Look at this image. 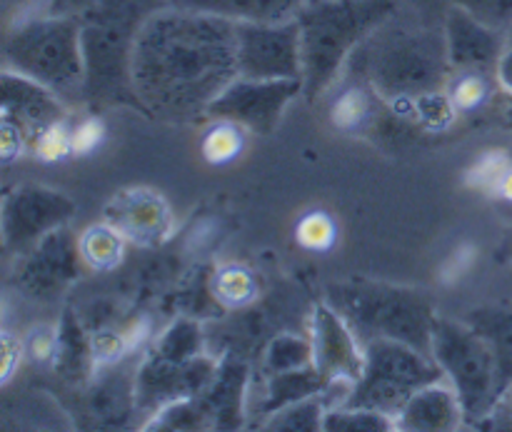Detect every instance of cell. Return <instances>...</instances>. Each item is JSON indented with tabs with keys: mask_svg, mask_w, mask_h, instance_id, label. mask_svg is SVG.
<instances>
[{
	"mask_svg": "<svg viewBox=\"0 0 512 432\" xmlns=\"http://www.w3.org/2000/svg\"><path fill=\"white\" fill-rule=\"evenodd\" d=\"M445 380L443 368L433 355L393 338H375L365 343L363 373L355 380L348 403L398 418L403 405L430 383Z\"/></svg>",
	"mask_w": 512,
	"mask_h": 432,
	"instance_id": "9c48e42d",
	"label": "cell"
},
{
	"mask_svg": "<svg viewBox=\"0 0 512 432\" xmlns=\"http://www.w3.org/2000/svg\"><path fill=\"white\" fill-rule=\"evenodd\" d=\"M105 223L113 225L128 243L153 248L173 233L168 203L150 188H130L105 205Z\"/></svg>",
	"mask_w": 512,
	"mask_h": 432,
	"instance_id": "2e32d148",
	"label": "cell"
},
{
	"mask_svg": "<svg viewBox=\"0 0 512 432\" xmlns=\"http://www.w3.org/2000/svg\"><path fill=\"white\" fill-rule=\"evenodd\" d=\"M68 105L45 85L3 68V120L23 133L28 148H35L48 130L63 123Z\"/></svg>",
	"mask_w": 512,
	"mask_h": 432,
	"instance_id": "9a60e30c",
	"label": "cell"
},
{
	"mask_svg": "<svg viewBox=\"0 0 512 432\" xmlns=\"http://www.w3.org/2000/svg\"><path fill=\"white\" fill-rule=\"evenodd\" d=\"M313 365V343L300 335H278L265 350V370L268 375L290 373V370L310 368Z\"/></svg>",
	"mask_w": 512,
	"mask_h": 432,
	"instance_id": "cb8c5ba5",
	"label": "cell"
},
{
	"mask_svg": "<svg viewBox=\"0 0 512 432\" xmlns=\"http://www.w3.org/2000/svg\"><path fill=\"white\" fill-rule=\"evenodd\" d=\"M213 293L218 295L220 303L238 308V305L250 303L258 295V285H255L253 273L248 268L228 265V268H220L218 275H215Z\"/></svg>",
	"mask_w": 512,
	"mask_h": 432,
	"instance_id": "4316f807",
	"label": "cell"
},
{
	"mask_svg": "<svg viewBox=\"0 0 512 432\" xmlns=\"http://www.w3.org/2000/svg\"><path fill=\"white\" fill-rule=\"evenodd\" d=\"M495 80H498V85L505 93L512 95V45L505 48L503 55L498 58V65H495Z\"/></svg>",
	"mask_w": 512,
	"mask_h": 432,
	"instance_id": "d6a6232c",
	"label": "cell"
},
{
	"mask_svg": "<svg viewBox=\"0 0 512 432\" xmlns=\"http://www.w3.org/2000/svg\"><path fill=\"white\" fill-rule=\"evenodd\" d=\"M430 355L463 403L465 425H480L503 403L498 363L490 345L465 320L435 318Z\"/></svg>",
	"mask_w": 512,
	"mask_h": 432,
	"instance_id": "ba28073f",
	"label": "cell"
},
{
	"mask_svg": "<svg viewBox=\"0 0 512 432\" xmlns=\"http://www.w3.org/2000/svg\"><path fill=\"white\" fill-rule=\"evenodd\" d=\"M335 238H338V230H335V223L330 220V215L320 213H308L298 223V243L303 248L315 250V253H325L328 248H333Z\"/></svg>",
	"mask_w": 512,
	"mask_h": 432,
	"instance_id": "f1b7e54d",
	"label": "cell"
},
{
	"mask_svg": "<svg viewBox=\"0 0 512 432\" xmlns=\"http://www.w3.org/2000/svg\"><path fill=\"white\" fill-rule=\"evenodd\" d=\"M80 265H83V258H80L78 240L68 230L60 228L40 240L33 250L20 255L15 285L30 298H55L78 278Z\"/></svg>",
	"mask_w": 512,
	"mask_h": 432,
	"instance_id": "4fadbf2b",
	"label": "cell"
},
{
	"mask_svg": "<svg viewBox=\"0 0 512 432\" xmlns=\"http://www.w3.org/2000/svg\"><path fill=\"white\" fill-rule=\"evenodd\" d=\"M35 10L53 15H68V18H83L98 0H35Z\"/></svg>",
	"mask_w": 512,
	"mask_h": 432,
	"instance_id": "4dcf8cb0",
	"label": "cell"
},
{
	"mask_svg": "<svg viewBox=\"0 0 512 432\" xmlns=\"http://www.w3.org/2000/svg\"><path fill=\"white\" fill-rule=\"evenodd\" d=\"M238 75L255 80H303L298 20L238 23Z\"/></svg>",
	"mask_w": 512,
	"mask_h": 432,
	"instance_id": "7c38bea8",
	"label": "cell"
},
{
	"mask_svg": "<svg viewBox=\"0 0 512 432\" xmlns=\"http://www.w3.org/2000/svg\"><path fill=\"white\" fill-rule=\"evenodd\" d=\"M325 300L348 320L363 345L375 338H393L430 355L438 313L420 290L375 280H345L328 285Z\"/></svg>",
	"mask_w": 512,
	"mask_h": 432,
	"instance_id": "5b68a950",
	"label": "cell"
},
{
	"mask_svg": "<svg viewBox=\"0 0 512 432\" xmlns=\"http://www.w3.org/2000/svg\"><path fill=\"white\" fill-rule=\"evenodd\" d=\"M20 355H23L20 340H15L10 333H3V383H8L10 375L15 373V365L20 363Z\"/></svg>",
	"mask_w": 512,
	"mask_h": 432,
	"instance_id": "1f68e13d",
	"label": "cell"
},
{
	"mask_svg": "<svg viewBox=\"0 0 512 432\" xmlns=\"http://www.w3.org/2000/svg\"><path fill=\"white\" fill-rule=\"evenodd\" d=\"M303 93V80L235 78L210 103V120H228L255 135H273L285 108Z\"/></svg>",
	"mask_w": 512,
	"mask_h": 432,
	"instance_id": "30bf717a",
	"label": "cell"
},
{
	"mask_svg": "<svg viewBox=\"0 0 512 432\" xmlns=\"http://www.w3.org/2000/svg\"><path fill=\"white\" fill-rule=\"evenodd\" d=\"M395 418L390 415L378 413V410L370 408H355V405H338V408H330L323 418V430H363V432H375V430H395Z\"/></svg>",
	"mask_w": 512,
	"mask_h": 432,
	"instance_id": "d4e9b609",
	"label": "cell"
},
{
	"mask_svg": "<svg viewBox=\"0 0 512 432\" xmlns=\"http://www.w3.org/2000/svg\"><path fill=\"white\" fill-rule=\"evenodd\" d=\"M463 320L493 350L495 363H498L500 395L505 400V395L512 388V305H483V308H473Z\"/></svg>",
	"mask_w": 512,
	"mask_h": 432,
	"instance_id": "d6986e66",
	"label": "cell"
},
{
	"mask_svg": "<svg viewBox=\"0 0 512 432\" xmlns=\"http://www.w3.org/2000/svg\"><path fill=\"white\" fill-rule=\"evenodd\" d=\"M3 68L45 85L65 105L85 103L80 20L43 10L20 15L5 30Z\"/></svg>",
	"mask_w": 512,
	"mask_h": 432,
	"instance_id": "277c9868",
	"label": "cell"
},
{
	"mask_svg": "<svg viewBox=\"0 0 512 432\" xmlns=\"http://www.w3.org/2000/svg\"><path fill=\"white\" fill-rule=\"evenodd\" d=\"M238 78V23L170 3L140 28L133 85L140 105L170 123L208 115L210 103Z\"/></svg>",
	"mask_w": 512,
	"mask_h": 432,
	"instance_id": "6da1fadb",
	"label": "cell"
},
{
	"mask_svg": "<svg viewBox=\"0 0 512 432\" xmlns=\"http://www.w3.org/2000/svg\"><path fill=\"white\" fill-rule=\"evenodd\" d=\"M310 343H313V365L328 383L333 380H355L363 373L365 345L348 320L325 300L315 305L310 315Z\"/></svg>",
	"mask_w": 512,
	"mask_h": 432,
	"instance_id": "5bb4252c",
	"label": "cell"
},
{
	"mask_svg": "<svg viewBox=\"0 0 512 432\" xmlns=\"http://www.w3.org/2000/svg\"><path fill=\"white\" fill-rule=\"evenodd\" d=\"M400 430H458L465 425L463 403L448 380L420 388L395 418Z\"/></svg>",
	"mask_w": 512,
	"mask_h": 432,
	"instance_id": "ac0fdd59",
	"label": "cell"
},
{
	"mask_svg": "<svg viewBox=\"0 0 512 432\" xmlns=\"http://www.w3.org/2000/svg\"><path fill=\"white\" fill-rule=\"evenodd\" d=\"M510 123H512V105H510Z\"/></svg>",
	"mask_w": 512,
	"mask_h": 432,
	"instance_id": "8d00e7d4",
	"label": "cell"
},
{
	"mask_svg": "<svg viewBox=\"0 0 512 432\" xmlns=\"http://www.w3.org/2000/svg\"><path fill=\"white\" fill-rule=\"evenodd\" d=\"M393 15V0H308L298 13L303 93L318 98Z\"/></svg>",
	"mask_w": 512,
	"mask_h": 432,
	"instance_id": "3957f363",
	"label": "cell"
},
{
	"mask_svg": "<svg viewBox=\"0 0 512 432\" xmlns=\"http://www.w3.org/2000/svg\"><path fill=\"white\" fill-rule=\"evenodd\" d=\"M505 258L512 260V235H510V240H508V243H505Z\"/></svg>",
	"mask_w": 512,
	"mask_h": 432,
	"instance_id": "e575fe53",
	"label": "cell"
},
{
	"mask_svg": "<svg viewBox=\"0 0 512 432\" xmlns=\"http://www.w3.org/2000/svg\"><path fill=\"white\" fill-rule=\"evenodd\" d=\"M170 0H98L80 18L85 58V103H128L143 110L133 85L135 40L145 20Z\"/></svg>",
	"mask_w": 512,
	"mask_h": 432,
	"instance_id": "7a4b0ae2",
	"label": "cell"
},
{
	"mask_svg": "<svg viewBox=\"0 0 512 432\" xmlns=\"http://www.w3.org/2000/svg\"><path fill=\"white\" fill-rule=\"evenodd\" d=\"M138 368H110L90 393V410L105 425H125L133 413H138Z\"/></svg>",
	"mask_w": 512,
	"mask_h": 432,
	"instance_id": "ffe728a7",
	"label": "cell"
},
{
	"mask_svg": "<svg viewBox=\"0 0 512 432\" xmlns=\"http://www.w3.org/2000/svg\"><path fill=\"white\" fill-rule=\"evenodd\" d=\"M450 100L458 110H475L490 98L493 93V85H490L485 70H455V75H450L448 85Z\"/></svg>",
	"mask_w": 512,
	"mask_h": 432,
	"instance_id": "484cf974",
	"label": "cell"
},
{
	"mask_svg": "<svg viewBox=\"0 0 512 432\" xmlns=\"http://www.w3.org/2000/svg\"><path fill=\"white\" fill-rule=\"evenodd\" d=\"M505 400H508V403H510V415H512V388H510V393L505 395Z\"/></svg>",
	"mask_w": 512,
	"mask_h": 432,
	"instance_id": "d590c367",
	"label": "cell"
},
{
	"mask_svg": "<svg viewBox=\"0 0 512 432\" xmlns=\"http://www.w3.org/2000/svg\"><path fill=\"white\" fill-rule=\"evenodd\" d=\"M80 258L93 270H115L123 260L125 238L110 223L90 225L78 238Z\"/></svg>",
	"mask_w": 512,
	"mask_h": 432,
	"instance_id": "603a6c76",
	"label": "cell"
},
{
	"mask_svg": "<svg viewBox=\"0 0 512 432\" xmlns=\"http://www.w3.org/2000/svg\"><path fill=\"white\" fill-rule=\"evenodd\" d=\"M240 150H243V128L228 120H215L213 128L203 135V153L210 163H228Z\"/></svg>",
	"mask_w": 512,
	"mask_h": 432,
	"instance_id": "83f0119b",
	"label": "cell"
},
{
	"mask_svg": "<svg viewBox=\"0 0 512 432\" xmlns=\"http://www.w3.org/2000/svg\"><path fill=\"white\" fill-rule=\"evenodd\" d=\"M493 190L500 195V198L512 203V160L508 163V168L503 170V175L498 178V183L493 185Z\"/></svg>",
	"mask_w": 512,
	"mask_h": 432,
	"instance_id": "836d02e7",
	"label": "cell"
},
{
	"mask_svg": "<svg viewBox=\"0 0 512 432\" xmlns=\"http://www.w3.org/2000/svg\"><path fill=\"white\" fill-rule=\"evenodd\" d=\"M170 3H178V0H170Z\"/></svg>",
	"mask_w": 512,
	"mask_h": 432,
	"instance_id": "74e56055",
	"label": "cell"
},
{
	"mask_svg": "<svg viewBox=\"0 0 512 432\" xmlns=\"http://www.w3.org/2000/svg\"><path fill=\"white\" fill-rule=\"evenodd\" d=\"M308 0H178L185 8L220 15L233 23H285L295 20Z\"/></svg>",
	"mask_w": 512,
	"mask_h": 432,
	"instance_id": "44dd1931",
	"label": "cell"
},
{
	"mask_svg": "<svg viewBox=\"0 0 512 432\" xmlns=\"http://www.w3.org/2000/svg\"><path fill=\"white\" fill-rule=\"evenodd\" d=\"M218 370L203 353L200 330L190 323H173L138 363V413L155 418L168 405L198 398L208 390Z\"/></svg>",
	"mask_w": 512,
	"mask_h": 432,
	"instance_id": "52a82bcc",
	"label": "cell"
},
{
	"mask_svg": "<svg viewBox=\"0 0 512 432\" xmlns=\"http://www.w3.org/2000/svg\"><path fill=\"white\" fill-rule=\"evenodd\" d=\"M383 25L360 45L365 78L375 93L398 100H415L430 90H445L450 80V58L445 33H380Z\"/></svg>",
	"mask_w": 512,
	"mask_h": 432,
	"instance_id": "8992f818",
	"label": "cell"
},
{
	"mask_svg": "<svg viewBox=\"0 0 512 432\" xmlns=\"http://www.w3.org/2000/svg\"><path fill=\"white\" fill-rule=\"evenodd\" d=\"M75 215L68 195L40 185H18L3 198V245L8 253L25 255L43 238L65 228Z\"/></svg>",
	"mask_w": 512,
	"mask_h": 432,
	"instance_id": "8fae6325",
	"label": "cell"
},
{
	"mask_svg": "<svg viewBox=\"0 0 512 432\" xmlns=\"http://www.w3.org/2000/svg\"><path fill=\"white\" fill-rule=\"evenodd\" d=\"M333 115H335V123H338L340 128H348V130L358 128V125L370 115V105H368V98H365V90L350 88L348 93L335 103Z\"/></svg>",
	"mask_w": 512,
	"mask_h": 432,
	"instance_id": "f546056e",
	"label": "cell"
},
{
	"mask_svg": "<svg viewBox=\"0 0 512 432\" xmlns=\"http://www.w3.org/2000/svg\"><path fill=\"white\" fill-rule=\"evenodd\" d=\"M445 48L455 70H488L503 55V40L470 10L453 8L445 20Z\"/></svg>",
	"mask_w": 512,
	"mask_h": 432,
	"instance_id": "e0dca14e",
	"label": "cell"
},
{
	"mask_svg": "<svg viewBox=\"0 0 512 432\" xmlns=\"http://www.w3.org/2000/svg\"><path fill=\"white\" fill-rule=\"evenodd\" d=\"M328 380L315 370V365L300 370H290V373H275L270 375L268 390H265V398L260 403L265 418L275 410H283L288 405L298 403V400L310 398V395H318L328 388Z\"/></svg>",
	"mask_w": 512,
	"mask_h": 432,
	"instance_id": "7402d4cb",
	"label": "cell"
}]
</instances>
